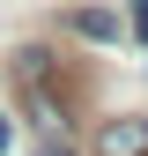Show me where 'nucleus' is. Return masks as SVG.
Wrapping results in <instances>:
<instances>
[{
	"mask_svg": "<svg viewBox=\"0 0 148 156\" xmlns=\"http://www.w3.org/2000/svg\"><path fill=\"white\" fill-rule=\"evenodd\" d=\"M96 156H148V119H111L96 134Z\"/></svg>",
	"mask_w": 148,
	"mask_h": 156,
	"instance_id": "f257e3e1",
	"label": "nucleus"
},
{
	"mask_svg": "<svg viewBox=\"0 0 148 156\" xmlns=\"http://www.w3.org/2000/svg\"><path fill=\"white\" fill-rule=\"evenodd\" d=\"M74 30H82V37H119V23H111L104 8H82V15H74Z\"/></svg>",
	"mask_w": 148,
	"mask_h": 156,
	"instance_id": "f03ea898",
	"label": "nucleus"
},
{
	"mask_svg": "<svg viewBox=\"0 0 148 156\" xmlns=\"http://www.w3.org/2000/svg\"><path fill=\"white\" fill-rule=\"evenodd\" d=\"M133 30H141V37H148V0H133Z\"/></svg>",
	"mask_w": 148,
	"mask_h": 156,
	"instance_id": "7ed1b4c3",
	"label": "nucleus"
},
{
	"mask_svg": "<svg viewBox=\"0 0 148 156\" xmlns=\"http://www.w3.org/2000/svg\"><path fill=\"white\" fill-rule=\"evenodd\" d=\"M37 156H74V149H67V141H45V149H37Z\"/></svg>",
	"mask_w": 148,
	"mask_h": 156,
	"instance_id": "20e7f679",
	"label": "nucleus"
},
{
	"mask_svg": "<svg viewBox=\"0 0 148 156\" xmlns=\"http://www.w3.org/2000/svg\"><path fill=\"white\" fill-rule=\"evenodd\" d=\"M8 141H15V126H8V119H0V156H8Z\"/></svg>",
	"mask_w": 148,
	"mask_h": 156,
	"instance_id": "39448f33",
	"label": "nucleus"
}]
</instances>
